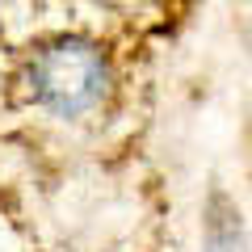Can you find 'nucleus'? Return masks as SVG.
Instances as JSON below:
<instances>
[{"mask_svg":"<svg viewBox=\"0 0 252 252\" xmlns=\"http://www.w3.org/2000/svg\"><path fill=\"white\" fill-rule=\"evenodd\" d=\"M30 93L42 109L59 118H80L109 93V63L84 38L46 42L30 63Z\"/></svg>","mask_w":252,"mask_h":252,"instance_id":"1","label":"nucleus"}]
</instances>
